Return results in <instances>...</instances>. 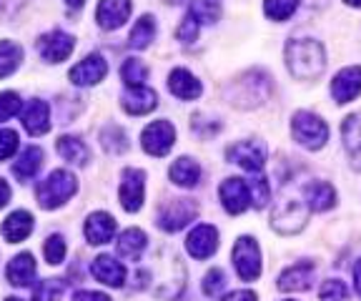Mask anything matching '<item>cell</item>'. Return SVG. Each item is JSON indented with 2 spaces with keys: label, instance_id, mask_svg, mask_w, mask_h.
Returning a JSON list of instances; mask_svg holds the SVG:
<instances>
[{
  "label": "cell",
  "instance_id": "cell-41",
  "mask_svg": "<svg viewBox=\"0 0 361 301\" xmlns=\"http://www.w3.org/2000/svg\"><path fill=\"white\" fill-rule=\"evenodd\" d=\"M248 188H251V206H256V209H264V206L269 204V199H271V191H269V183H266V178H251Z\"/></svg>",
  "mask_w": 361,
  "mask_h": 301
},
{
  "label": "cell",
  "instance_id": "cell-3",
  "mask_svg": "<svg viewBox=\"0 0 361 301\" xmlns=\"http://www.w3.org/2000/svg\"><path fill=\"white\" fill-rule=\"evenodd\" d=\"M75 191H78V181H75L73 173L66 171V168H56L51 176L45 178V181L38 183L35 196H38L40 209L51 211V209H58V206L66 204Z\"/></svg>",
  "mask_w": 361,
  "mask_h": 301
},
{
  "label": "cell",
  "instance_id": "cell-23",
  "mask_svg": "<svg viewBox=\"0 0 361 301\" xmlns=\"http://www.w3.org/2000/svg\"><path fill=\"white\" fill-rule=\"evenodd\" d=\"M3 239L8 241V244H20V241H25L30 236V231H33V216H30L28 211H13L11 216L3 221Z\"/></svg>",
  "mask_w": 361,
  "mask_h": 301
},
{
  "label": "cell",
  "instance_id": "cell-18",
  "mask_svg": "<svg viewBox=\"0 0 361 301\" xmlns=\"http://www.w3.org/2000/svg\"><path fill=\"white\" fill-rule=\"evenodd\" d=\"M98 25L103 30H116L130 18V0H101L96 8Z\"/></svg>",
  "mask_w": 361,
  "mask_h": 301
},
{
  "label": "cell",
  "instance_id": "cell-6",
  "mask_svg": "<svg viewBox=\"0 0 361 301\" xmlns=\"http://www.w3.org/2000/svg\"><path fill=\"white\" fill-rule=\"evenodd\" d=\"M198 214V204L193 199H169L164 204V209L158 211V228H164V231L173 233L180 231L183 226L196 219Z\"/></svg>",
  "mask_w": 361,
  "mask_h": 301
},
{
  "label": "cell",
  "instance_id": "cell-5",
  "mask_svg": "<svg viewBox=\"0 0 361 301\" xmlns=\"http://www.w3.org/2000/svg\"><path fill=\"white\" fill-rule=\"evenodd\" d=\"M306 219H309V204L288 196V199H281V204L274 209L271 226L283 236H291V233H299L306 226Z\"/></svg>",
  "mask_w": 361,
  "mask_h": 301
},
{
  "label": "cell",
  "instance_id": "cell-2",
  "mask_svg": "<svg viewBox=\"0 0 361 301\" xmlns=\"http://www.w3.org/2000/svg\"><path fill=\"white\" fill-rule=\"evenodd\" d=\"M224 96L236 109H256L271 96V78L264 70H248L231 85H226Z\"/></svg>",
  "mask_w": 361,
  "mask_h": 301
},
{
  "label": "cell",
  "instance_id": "cell-45",
  "mask_svg": "<svg viewBox=\"0 0 361 301\" xmlns=\"http://www.w3.org/2000/svg\"><path fill=\"white\" fill-rule=\"evenodd\" d=\"M221 301H256V294L254 291H246V289H238V291H231V294H226Z\"/></svg>",
  "mask_w": 361,
  "mask_h": 301
},
{
  "label": "cell",
  "instance_id": "cell-29",
  "mask_svg": "<svg viewBox=\"0 0 361 301\" xmlns=\"http://www.w3.org/2000/svg\"><path fill=\"white\" fill-rule=\"evenodd\" d=\"M40 166H43V151L38 146H28L20 154V159L16 161V166H13V173L20 181H30V178H35Z\"/></svg>",
  "mask_w": 361,
  "mask_h": 301
},
{
  "label": "cell",
  "instance_id": "cell-33",
  "mask_svg": "<svg viewBox=\"0 0 361 301\" xmlns=\"http://www.w3.org/2000/svg\"><path fill=\"white\" fill-rule=\"evenodd\" d=\"M188 13L196 18L198 23L214 25L221 18V6L216 0H191V11Z\"/></svg>",
  "mask_w": 361,
  "mask_h": 301
},
{
  "label": "cell",
  "instance_id": "cell-38",
  "mask_svg": "<svg viewBox=\"0 0 361 301\" xmlns=\"http://www.w3.org/2000/svg\"><path fill=\"white\" fill-rule=\"evenodd\" d=\"M319 299L322 301H349V289H346L344 281L329 278V281L322 284V289H319Z\"/></svg>",
  "mask_w": 361,
  "mask_h": 301
},
{
  "label": "cell",
  "instance_id": "cell-47",
  "mask_svg": "<svg viewBox=\"0 0 361 301\" xmlns=\"http://www.w3.org/2000/svg\"><path fill=\"white\" fill-rule=\"evenodd\" d=\"M8 201H11V186H8V183L0 178V209H3Z\"/></svg>",
  "mask_w": 361,
  "mask_h": 301
},
{
  "label": "cell",
  "instance_id": "cell-7",
  "mask_svg": "<svg viewBox=\"0 0 361 301\" xmlns=\"http://www.w3.org/2000/svg\"><path fill=\"white\" fill-rule=\"evenodd\" d=\"M233 266L243 281H256L261 276V249L256 239L241 236L233 246Z\"/></svg>",
  "mask_w": 361,
  "mask_h": 301
},
{
  "label": "cell",
  "instance_id": "cell-14",
  "mask_svg": "<svg viewBox=\"0 0 361 301\" xmlns=\"http://www.w3.org/2000/svg\"><path fill=\"white\" fill-rule=\"evenodd\" d=\"M361 93V66L341 68L331 80V96L336 103H351Z\"/></svg>",
  "mask_w": 361,
  "mask_h": 301
},
{
  "label": "cell",
  "instance_id": "cell-15",
  "mask_svg": "<svg viewBox=\"0 0 361 301\" xmlns=\"http://www.w3.org/2000/svg\"><path fill=\"white\" fill-rule=\"evenodd\" d=\"M143 181H146V173L138 168H126L123 171V181H121V206L130 214L143 206Z\"/></svg>",
  "mask_w": 361,
  "mask_h": 301
},
{
  "label": "cell",
  "instance_id": "cell-16",
  "mask_svg": "<svg viewBox=\"0 0 361 301\" xmlns=\"http://www.w3.org/2000/svg\"><path fill=\"white\" fill-rule=\"evenodd\" d=\"M83 233L90 246H103L116 236V221H113V216L106 214V211H93V214L85 219Z\"/></svg>",
  "mask_w": 361,
  "mask_h": 301
},
{
  "label": "cell",
  "instance_id": "cell-44",
  "mask_svg": "<svg viewBox=\"0 0 361 301\" xmlns=\"http://www.w3.org/2000/svg\"><path fill=\"white\" fill-rule=\"evenodd\" d=\"M18 151V133L11 131V128H3L0 131V161L11 159Z\"/></svg>",
  "mask_w": 361,
  "mask_h": 301
},
{
  "label": "cell",
  "instance_id": "cell-35",
  "mask_svg": "<svg viewBox=\"0 0 361 301\" xmlns=\"http://www.w3.org/2000/svg\"><path fill=\"white\" fill-rule=\"evenodd\" d=\"M121 78L128 88H135V85H143L148 78V68L143 66L138 58H126L123 68H121Z\"/></svg>",
  "mask_w": 361,
  "mask_h": 301
},
{
  "label": "cell",
  "instance_id": "cell-1",
  "mask_svg": "<svg viewBox=\"0 0 361 301\" xmlns=\"http://www.w3.org/2000/svg\"><path fill=\"white\" fill-rule=\"evenodd\" d=\"M286 66L293 78L299 80H316L326 68V53L324 46L314 38H293L286 43Z\"/></svg>",
  "mask_w": 361,
  "mask_h": 301
},
{
  "label": "cell",
  "instance_id": "cell-48",
  "mask_svg": "<svg viewBox=\"0 0 361 301\" xmlns=\"http://www.w3.org/2000/svg\"><path fill=\"white\" fill-rule=\"evenodd\" d=\"M354 281H356V291H359V296H361V259L354 266Z\"/></svg>",
  "mask_w": 361,
  "mask_h": 301
},
{
  "label": "cell",
  "instance_id": "cell-36",
  "mask_svg": "<svg viewBox=\"0 0 361 301\" xmlns=\"http://www.w3.org/2000/svg\"><path fill=\"white\" fill-rule=\"evenodd\" d=\"M63 289L66 284L61 278H45L33 289V301H58L63 296Z\"/></svg>",
  "mask_w": 361,
  "mask_h": 301
},
{
  "label": "cell",
  "instance_id": "cell-40",
  "mask_svg": "<svg viewBox=\"0 0 361 301\" xmlns=\"http://www.w3.org/2000/svg\"><path fill=\"white\" fill-rule=\"evenodd\" d=\"M45 262L51 264V266H56V264L63 262V256H66V241H63V236H51V239L45 241Z\"/></svg>",
  "mask_w": 361,
  "mask_h": 301
},
{
  "label": "cell",
  "instance_id": "cell-20",
  "mask_svg": "<svg viewBox=\"0 0 361 301\" xmlns=\"http://www.w3.org/2000/svg\"><path fill=\"white\" fill-rule=\"evenodd\" d=\"M23 128L30 136H43L51 131V109L45 101H30L23 111Z\"/></svg>",
  "mask_w": 361,
  "mask_h": 301
},
{
  "label": "cell",
  "instance_id": "cell-22",
  "mask_svg": "<svg viewBox=\"0 0 361 301\" xmlns=\"http://www.w3.org/2000/svg\"><path fill=\"white\" fill-rule=\"evenodd\" d=\"M169 88H171V93H173L176 98H180V101H196V98L201 96V91H203L201 80H198L196 75H193L191 70H186V68L171 70Z\"/></svg>",
  "mask_w": 361,
  "mask_h": 301
},
{
  "label": "cell",
  "instance_id": "cell-4",
  "mask_svg": "<svg viewBox=\"0 0 361 301\" xmlns=\"http://www.w3.org/2000/svg\"><path fill=\"white\" fill-rule=\"evenodd\" d=\"M291 133H293V138H296V143H301V146L309 148V151H319V148H324V143L329 141L326 121L314 116L311 111L293 113Z\"/></svg>",
  "mask_w": 361,
  "mask_h": 301
},
{
  "label": "cell",
  "instance_id": "cell-10",
  "mask_svg": "<svg viewBox=\"0 0 361 301\" xmlns=\"http://www.w3.org/2000/svg\"><path fill=\"white\" fill-rule=\"evenodd\" d=\"M38 53L43 61L48 63H63L75 48V38L73 35L63 33V30H51V33H45L38 38Z\"/></svg>",
  "mask_w": 361,
  "mask_h": 301
},
{
  "label": "cell",
  "instance_id": "cell-19",
  "mask_svg": "<svg viewBox=\"0 0 361 301\" xmlns=\"http://www.w3.org/2000/svg\"><path fill=\"white\" fill-rule=\"evenodd\" d=\"M341 141H344L351 166L356 171H361V111L344 118V123H341Z\"/></svg>",
  "mask_w": 361,
  "mask_h": 301
},
{
  "label": "cell",
  "instance_id": "cell-28",
  "mask_svg": "<svg viewBox=\"0 0 361 301\" xmlns=\"http://www.w3.org/2000/svg\"><path fill=\"white\" fill-rule=\"evenodd\" d=\"M56 151L68 161V164H75V166H85L90 161V151L80 138L75 136H61L56 143Z\"/></svg>",
  "mask_w": 361,
  "mask_h": 301
},
{
  "label": "cell",
  "instance_id": "cell-49",
  "mask_svg": "<svg viewBox=\"0 0 361 301\" xmlns=\"http://www.w3.org/2000/svg\"><path fill=\"white\" fill-rule=\"evenodd\" d=\"M83 3H85V0H66V6L73 8V11H75V8H83Z\"/></svg>",
  "mask_w": 361,
  "mask_h": 301
},
{
  "label": "cell",
  "instance_id": "cell-8",
  "mask_svg": "<svg viewBox=\"0 0 361 301\" xmlns=\"http://www.w3.org/2000/svg\"><path fill=\"white\" fill-rule=\"evenodd\" d=\"M176 143V128L169 121H153L143 128L141 146L151 156H166Z\"/></svg>",
  "mask_w": 361,
  "mask_h": 301
},
{
  "label": "cell",
  "instance_id": "cell-34",
  "mask_svg": "<svg viewBox=\"0 0 361 301\" xmlns=\"http://www.w3.org/2000/svg\"><path fill=\"white\" fill-rule=\"evenodd\" d=\"M299 11V0H264V13L271 20H288Z\"/></svg>",
  "mask_w": 361,
  "mask_h": 301
},
{
  "label": "cell",
  "instance_id": "cell-17",
  "mask_svg": "<svg viewBox=\"0 0 361 301\" xmlns=\"http://www.w3.org/2000/svg\"><path fill=\"white\" fill-rule=\"evenodd\" d=\"M90 274L96 276V281L111 286V289H121V286L126 284L123 264L116 262V259H113V256H108V254L93 259V264H90Z\"/></svg>",
  "mask_w": 361,
  "mask_h": 301
},
{
  "label": "cell",
  "instance_id": "cell-39",
  "mask_svg": "<svg viewBox=\"0 0 361 301\" xmlns=\"http://www.w3.org/2000/svg\"><path fill=\"white\" fill-rule=\"evenodd\" d=\"M224 286H226V274L221 271V269H211V271L206 274V278H203L201 289L206 296H221Z\"/></svg>",
  "mask_w": 361,
  "mask_h": 301
},
{
  "label": "cell",
  "instance_id": "cell-24",
  "mask_svg": "<svg viewBox=\"0 0 361 301\" xmlns=\"http://www.w3.org/2000/svg\"><path fill=\"white\" fill-rule=\"evenodd\" d=\"M314 281V264L304 262L296 264V266L286 269V271L279 276V289L283 291H306Z\"/></svg>",
  "mask_w": 361,
  "mask_h": 301
},
{
  "label": "cell",
  "instance_id": "cell-26",
  "mask_svg": "<svg viewBox=\"0 0 361 301\" xmlns=\"http://www.w3.org/2000/svg\"><path fill=\"white\" fill-rule=\"evenodd\" d=\"M146 241H148L146 233H143L141 228H126L118 236L116 251H118V256L126 259V262H135V259L143 254V249H146Z\"/></svg>",
  "mask_w": 361,
  "mask_h": 301
},
{
  "label": "cell",
  "instance_id": "cell-51",
  "mask_svg": "<svg viewBox=\"0 0 361 301\" xmlns=\"http://www.w3.org/2000/svg\"><path fill=\"white\" fill-rule=\"evenodd\" d=\"M166 3H169V6H176V3H180V0H166Z\"/></svg>",
  "mask_w": 361,
  "mask_h": 301
},
{
  "label": "cell",
  "instance_id": "cell-32",
  "mask_svg": "<svg viewBox=\"0 0 361 301\" xmlns=\"http://www.w3.org/2000/svg\"><path fill=\"white\" fill-rule=\"evenodd\" d=\"M153 38H156V20H153V16H143L138 18V23L130 30L128 46L135 48V51H143V48L151 46Z\"/></svg>",
  "mask_w": 361,
  "mask_h": 301
},
{
  "label": "cell",
  "instance_id": "cell-50",
  "mask_svg": "<svg viewBox=\"0 0 361 301\" xmlns=\"http://www.w3.org/2000/svg\"><path fill=\"white\" fill-rule=\"evenodd\" d=\"M346 6H351V8H361V0H344Z\"/></svg>",
  "mask_w": 361,
  "mask_h": 301
},
{
  "label": "cell",
  "instance_id": "cell-21",
  "mask_svg": "<svg viewBox=\"0 0 361 301\" xmlns=\"http://www.w3.org/2000/svg\"><path fill=\"white\" fill-rule=\"evenodd\" d=\"M121 103H123L126 113L146 116L158 106V96H156V91H151L146 85H135V88H128V93L121 98Z\"/></svg>",
  "mask_w": 361,
  "mask_h": 301
},
{
  "label": "cell",
  "instance_id": "cell-52",
  "mask_svg": "<svg viewBox=\"0 0 361 301\" xmlns=\"http://www.w3.org/2000/svg\"><path fill=\"white\" fill-rule=\"evenodd\" d=\"M6 301H20V299H16V296H11V299H6Z\"/></svg>",
  "mask_w": 361,
  "mask_h": 301
},
{
  "label": "cell",
  "instance_id": "cell-11",
  "mask_svg": "<svg viewBox=\"0 0 361 301\" xmlns=\"http://www.w3.org/2000/svg\"><path fill=\"white\" fill-rule=\"evenodd\" d=\"M219 196H221V204L228 214H243V211L251 206V188H248L246 181L241 178H226L219 188Z\"/></svg>",
  "mask_w": 361,
  "mask_h": 301
},
{
  "label": "cell",
  "instance_id": "cell-27",
  "mask_svg": "<svg viewBox=\"0 0 361 301\" xmlns=\"http://www.w3.org/2000/svg\"><path fill=\"white\" fill-rule=\"evenodd\" d=\"M169 176H171V181H173L176 186L193 188L198 183V178H201V166H198L193 159H188V156H183V159L173 161V166H171V171H169Z\"/></svg>",
  "mask_w": 361,
  "mask_h": 301
},
{
  "label": "cell",
  "instance_id": "cell-43",
  "mask_svg": "<svg viewBox=\"0 0 361 301\" xmlns=\"http://www.w3.org/2000/svg\"><path fill=\"white\" fill-rule=\"evenodd\" d=\"M198 30H201V23H198L191 13H186V18L180 20L178 30H176V35H178V40H183V43H193V40L198 38Z\"/></svg>",
  "mask_w": 361,
  "mask_h": 301
},
{
  "label": "cell",
  "instance_id": "cell-9",
  "mask_svg": "<svg viewBox=\"0 0 361 301\" xmlns=\"http://www.w3.org/2000/svg\"><path fill=\"white\" fill-rule=\"evenodd\" d=\"M226 159L231 161V164L241 166V168L251 171H261L266 166V146L256 138H248V141H238L233 143L228 151H226Z\"/></svg>",
  "mask_w": 361,
  "mask_h": 301
},
{
  "label": "cell",
  "instance_id": "cell-46",
  "mask_svg": "<svg viewBox=\"0 0 361 301\" xmlns=\"http://www.w3.org/2000/svg\"><path fill=\"white\" fill-rule=\"evenodd\" d=\"M73 301H111V299L106 294H101V291H78L73 296Z\"/></svg>",
  "mask_w": 361,
  "mask_h": 301
},
{
  "label": "cell",
  "instance_id": "cell-30",
  "mask_svg": "<svg viewBox=\"0 0 361 301\" xmlns=\"http://www.w3.org/2000/svg\"><path fill=\"white\" fill-rule=\"evenodd\" d=\"M306 204L314 211H329L336 206V191H334L331 183L316 181L306 188Z\"/></svg>",
  "mask_w": 361,
  "mask_h": 301
},
{
  "label": "cell",
  "instance_id": "cell-25",
  "mask_svg": "<svg viewBox=\"0 0 361 301\" xmlns=\"http://www.w3.org/2000/svg\"><path fill=\"white\" fill-rule=\"evenodd\" d=\"M6 278L13 286H28L35 278V259L33 254H18L8 262Z\"/></svg>",
  "mask_w": 361,
  "mask_h": 301
},
{
  "label": "cell",
  "instance_id": "cell-12",
  "mask_svg": "<svg viewBox=\"0 0 361 301\" xmlns=\"http://www.w3.org/2000/svg\"><path fill=\"white\" fill-rule=\"evenodd\" d=\"M186 249L193 259H209L219 249V228L211 223H198L186 239Z\"/></svg>",
  "mask_w": 361,
  "mask_h": 301
},
{
  "label": "cell",
  "instance_id": "cell-42",
  "mask_svg": "<svg viewBox=\"0 0 361 301\" xmlns=\"http://www.w3.org/2000/svg\"><path fill=\"white\" fill-rule=\"evenodd\" d=\"M16 113H20V96L13 91L0 93V121L13 118Z\"/></svg>",
  "mask_w": 361,
  "mask_h": 301
},
{
  "label": "cell",
  "instance_id": "cell-13",
  "mask_svg": "<svg viewBox=\"0 0 361 301\" xmlns=\"http://www.w3.org/2000/svg\"><path fill=\"white\" fill-rule=\"evenodd\" d=\"M106 73H108L106 58L98 56V53H93V56L83 58L78 66H73L71 73H68V78H71V83L73 85H96L106 78Z\"/></svg>",
  "mask_w": 361,
  "mask_h": 301
},
{
  "label": "cell",
  "instance_id": "cell-31",
  "mask_svg": "<svg viewBox=\"0 0 361 301\" xmlns=\"http://www.w3.org/2000/svg\"><path fill=\"white\" fill-rule=\"evenodd\" d=\"M23 48L13 40H0V78H8L20 68Z\"/></svg>",
  "mask_w": 361,
  "mask_h": 301
},
{
  "label": "cell",
  "instance_id": "cell-37",
  "mask_svg": "<svg viewBox=\"0 0 361 301\" xmlns=\"http://www.w3.org/2000/svg\"><path fill=\"white\" fill-rule=\"evenodd\" d=\"M101 143L106 151H111V154H123L126 148H128L126 133L121 131L118 125H108L106 131H101Z\"/></svg>",
  "mask_w": 361,
  "mask_h": 301
}]
</instances>
